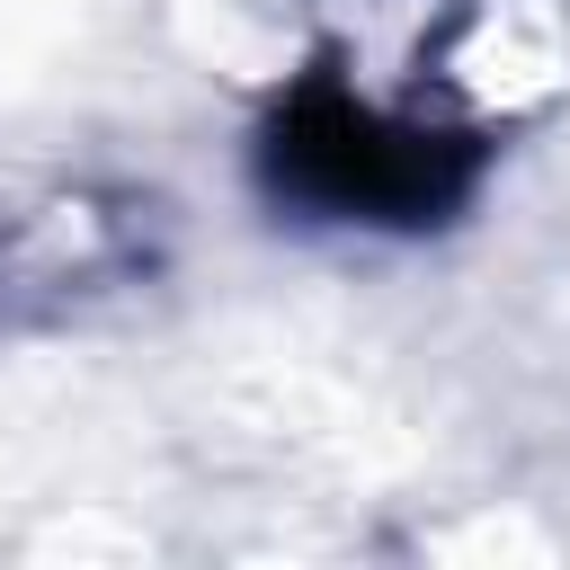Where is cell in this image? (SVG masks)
<instances>
[{
	"instance_id": "obj_1",
	"label": "cell",
	"mask_w": 570,
	"mask_h": 570,
	"mask_svg": "<svg viewBox=\"0 0 570 570\" xmlns=\"http://www.w3.org/2000/svg\"><path fill=\"white\" fill-rule=\"evenodd\" d=\"M276 160L303 196H321L330 214H392L419 223L428 205H445L463 187V151L401 134L383 116H365L356 98H303L276 125Z\"/></svg>"
}]
</instances>
